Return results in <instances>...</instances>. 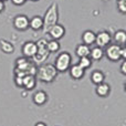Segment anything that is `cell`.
Returning <instances> with one entry per match:
<instances>
[{"label": "cell", "instance_id": "cell-1", "mask_svg": "<svg viewBox=\"0 0 126 126\" xmlns=\"http://www.w3.org/2000/svg\"><path fill=\"white\" fill-rule=\"evenodd\" d=\"M42 20H43V28H42V30L46 33H48L49 30L54 24H57L58 21H59V6H58V3L52 2L47 8L46 12H44L43 17H42Z\"/></svg>", "mask_w": 126, "mask_h": 126}, {"label": "cell", "instance_id": "cell-2", "mask_svg": "<svg viewBox=\"0 0 126 126\" xmlns=\"http://www.w3.org/2000/svg\"><path fill=\"white\" fill-rule=\"evenodd\" d=\"M58 75V71L54 67V65L51 63H46V64L40 65V67L37 70V76L40 81L44 83H51L55 80Z\"/></svg>", "mask_w": 126, "mask_h": 126}, {"label": "cell", "instance_id": "cell-3", "mask_svg": "<svg viewBox=\"0 0 126 126\" xmlns=\"http://www.w3.org/2000/svg\"><path fill=\"white\" fill-rule=\"evenodd\" d=\"M35 44H37L38 51H37V53H35L34 57L32 58L33 62H34L35 64H44L46 60L48 59L49 55H50V52H49L48 47H47L48 41L42 38V39L38 40V41L35 42Z\"/></svg>", "mask_w": 126, "mask_h": 126}, {"label": "cell", "instance_id": "cell-4", "mask_svg": "<svg viewBox=\"0 0 126 126\" xmlns=\"http://www.w3.org/2000/svg\"><path fill=\"white\" fill-rule=\"evenodd\" d=\"M54 67L58 72H65L69 70V67L72 65V57L69 52H61L57 57L54 62Z\"/></svg>", "mask_w": 126, "mask_h": 126}, {"label": "cell", "instance_id": "cell-5", "mask_svg": "<svg viewBox=\"0 0 126 126\" xmlns=\"http://www.w3.org/2000/svg\"><path fill=\"white\" fill-rule=\"evenodd\" d=\"M121 49L122 47L118 44H109L106 47V50L104 51V54L106 55V58L112 62H117L121 60Z\"/></svg>", "mask_w": 126, "mask_h": 126}, {"label": "cell", "instance_id": "cell-6", "mask_svg": "<svg viewBox=\"0 0 126 126\" xmlns=\"http://www.w3.org/2000/svg\"><path fill=\"white\" fill-rule=\"evenodd\" d=\"M112 41V35L107 31H100L98 33H95V42L96 47L100 48H105L109 44H111Z\"/></svg>", "mask_w": 126, "mask_h": 126}, {"label": "cell", "instance_id": "cell-7", "mask_svg": "<svg viewBox=\"0 0 126 126\" xmlns=\"http://www.w3.org/2000/svg\"><path fill=\"white\" fill-rule=\"evenodd\" d=\"M12 23L18 31H26L29 29V18L26 15H18L13 18Z\"/></svg>", "mask_w": 126, "mask_h": 126}, {"label": "cell", "instance_id": "cell-8", "mask_svg": "<svg viewBox=\"0 0 126 126\" xmlns=\"http://www.w3.org/2000/svg\"><path fill=\"white\" fill-rule=\"evenodd\" d=\"M37 51H38L37 44L33 41H27L26 43L22 46V54H23V57L27 58V59H30V58L32 59L35 55Z\"/></svg>", "mask_w": 126, "mask_h": 126}, {"label": "cell", "instance_id": "cell-9", "mask_svg": "<svg viewBox=\"0 0 126 126\" xmlns=\"http://www.w3.org/2000/svg\"><path fill=\"white\" fill-rule=\"evenodd\" d=\"M48 34L50 35L53 40H58V41H59L60 39H62V38L65 35V28H64V26H62V24H60V23L54 24V26H53L52 28L49 30Z\"/></svg>", "mask_w": 126, "mask_h": 126}, {"label": "cell", "instance_id": "cell-10", "mask_svg": "<svg viewBox=\"0 0 126 126\" xmlns=\"http://www.w3.org/2000/svg\"><path fill=\"white\" fill-rule=\"evenodd\" d=\"M29 28L33 31H40L43 28V20L41 16H33L31 19H29Z\"/></svg>", "mask_w": 126, "mask_h": 126}, {"label": "cell", "instance_id": "cell-11", "mask_svg": "<svg viewBox=\"0 0 126 126\" xmlns=\"http://www.w3.org/2000/svg\"><path fill=\"white\" fill-rule=\"evenodd\" d=\"M70 70V75H71L72 79L74 80H80L84 76V73H85V70L82 69L79 64H73L69 67Z\"/></svg>", "mask_w": 126, "mask_h": 126}, {"label": "cell", "instance_id": "cell-12", "mask_svg": "<svg viewBox=\"0 0 126 126\" xmlns=\"http://www.w3.org/2000/svg\"><path fill=\"white\" fill-rule=\"evenodd\" d=\"M95 42V32L92 30H85L82 33V43L86 46H91Z\"/></svg>", "mask_w": 126, "mask_h": 126}, {"label": "cell", "instance_id": "cell-13", "mask_svg": "<svg viewBox=\"0 0 126 126\" xmlns=\"http://www.w3.org/2000/svg\"><path fill=\"white\" fill-rule=\"evenodd\" d=\"M37 84V79L34 75H26L23 76V81H22V86L26 87V90L30 91L33 90Z\"/></svg>", "mask_w": 126, "mask_h": 126}, {"label": "cell", "instance_id": "cell-14", "mask_svg": "<svg viewBox=\"0 0 126 126\" xmlns=\"http://www.w3.org/2000/svg\"><path fill=\"white\" fill-rule=\"evenodd\" d=\"M111 92V87L107 83H100V84L96 85V94L101 97H106L107 95Z\"/></svg>", "mask_w": 126, "mask_h": 126}, {"label": "cell", "instance_id": "cell-15", "mask_svg": "<svg viewBox=\"0 0 126 126\" xmlns=\"http://www.w3.org/2000/svg\"><path fill=\"white\" fill-rule=\"evenodd\" d=\"M90 51H91V48L90 46H86L84 43H81L76 47L75 49V54L78 55L79 58H83V57H90Z\"/></svg>", "mask_w": 126, "mask_h": 126}, {"label": "cell", "instance_id": "cell-16", "mask_svg": "<svg viewBox=\"0 0 126 126\" xmlns=\"http://www.w3.org/2000/svg\"><path fill=\"white\" fill-rule=\"evenodd\" d=\"M113 39H114V41H115L116 44L123 47L126 43V32H125V30H122V29H121V30H117L115 33H114Z\"/></svg>", "mask_w": 126, "mask_h": 126}, {"label": "cell", "instance_id": "cell-17", "mask_svg": "<svg viewBox=\"0 0 126 126\" xmlns=\"http://www.w3.org/2000/svg\"><path fill=\"white\" fill-rule=\"evenodd\" d=\"M47 100H48V95L43 91H38L33 95V102L37 105H43L47 102Z\"/></svg>", "mask_w": 126, "mask_h": 126}, {"label": "cell", "instance_id": "cell-18", "mask_svg": "<svg viewBox=\"0 0 126 126\" xmlns=\"http://www.w3.org/2000/svg\"><path fill=\"white\" fill-rule=\"evenodd\" d=\"M90 55H91L92 60L100 61V60H102V58L104 57V50H103V48H100V47H94V48L91 49V51H90Z\"/></svg>", "mask_w": 126, "mask_h": 126}, {"label": "cell", "instance_id": "cell-19", "mask_svg": "<svg viewBox=\"0 0 126 126\" xmlns=\"http://www.w3.org/2000/svg\"><path fill=\"white\" fill-rule=\"evenodd\" d=\"M0 49H1L2 52L7 53V54H10V53L15 52V46L11 42L3 40V39L0 40Z\"/></svg>", "mask_w": 126, "mask_h": 126}, {"label": "cell", "instance_id": "cell-20", "mask_svg": "<svg viewBox=\"0 0 126 126\" xmlns=\"http://www.w3.org/2000/svg\"><path fill=\"white\" fill-rule=\"evenodd\" d=\"M105 80V75L104 73H103L102 71H98V70H96V71H94L93 73L91 74V81L94 83V84H100V83H103Z\"/></svg>", "mask_w": 126, "mask_h": 126}, {"label": "cell", "instance_id": "cell-21", "mask_svg": "<svg viewBox=\"0 0 126 126\" xmlns=\"http://www.w3.org/2000/svg\"><path fill=\"white\" fill-rule=\"evenodd\" d=\"M47 47H48V50L50 53H54V52H58V51L60 50V43L58 40H50V41H48V44H47Z\"/></svg>", "mask_w": 126, "mask_h": 126}, {"label": "cell", "instance_id": "cell-22", "mask_svg": "<svg viewBox=\"0 0 126 126\" xmlns=\"http://www.w3.org/2000/svg\"><path fill=\"white\" fill-rule=\"evenodd\" d=\"M79 65H80L82 69L86 70L89 69L90 66L92 65V59L90 57H83V58H80V60H79Z\"/></svg>", "mask_w": 126, "mask_h": 126}, {"label": "cell", "instance_id": "cell-23", "mask_svg": "<svg viewBox=\"0 0 126 126\" xmlns=\"http://www.w3.org/2000/svg\"><path fill=\"white\" fill-rule=\"evenodd\" d=\"M117 10L121 13H126V0H117Z\"/></svg>", "mask_w": 126, "mask_h": 126}, {"label": "cell", "instance_id": "cell-24", "mask_svg": "<svg viewBox=\"0 0 126 126\" xmlns=\"http://www.w3.org/2000/svg\"><path fill=\"white\" fill-rule=\"evenodd\" d=\"M27 1H28V0H11V2H12L15 6H23Z\"/></svg>", "mask_w": 126, "mask_h": 126}, {"label": "cell", "instance_id": "cell-25", "mask_svg": "<svg viewBox=\"0 0 126 126\" xmlns=\"http://www.w3.org/2000/svg\"><path fill=\"white\" fill-rule=\"evenodd\" d=\"M22 81L23 78H20V76H15V83L17 86H22Z\"/></svg>", "mask_w": 126, "mask_h": 126}, {"label": "cell", "instance_id": "cell-26", "mask_svg": "<svg viewBox=\"0 0 126 126\" xmlns=\"http://www.w3.org/2000/svg\"><path fill=\"white\" fill-rule=\"evenodd\" d=\"M121 72L123 75H126V60H123L122 64H121Z\"/></svg>", "mask_w": 126, "mask_h": 126}, {"label": "cell", "instance_id": "cell-27", "mask_svg": "<svg viewBox=\"0 0 126 126\" xmlns=\"http://www.w3.org/2000/svg\"><path fill=\"white\" fill-rule=\"evenodd\" d=\"M121 59L126 60V48L125 47H122V49H121Z\"/></svg>", "mask_w": 126, "mask_h": 126}, {"label": "cell", "instance_id": "cell-28", "mask_svg": "<svg viewBox=\"0 0 126 126\" xmlns=\"http://www.w3.org/2000/svg\"><path fill=\"white\" fill-rule=\"evenodd\" d=\"M4 8H6V4H4V2L0 0V13H1L2 11L4 10Z\"/></svg>", "mask_w": 126, "mask_h": 126}, {"label": "cell", "instance_id": "cell-29", "mask_svg": "<svg viewBox=\"0 0 126 126\" xmlns=\"http://www.w3.org/2000/svg\"><path fill=\"white\" fill-rule=\"evenodd\" d=\"M35 126H47V125H46V124H44V123L40 122V123H37V124H35Z\"/></svg>", "mask_w": 126, "mask_h": 126}, {"label": "cell", "instance_id": "cell-30", "mask_svg": "<svg viewBox=\"0 0 126 126\" xmlns=\"http://www.w3.org/2000/svg\"><path fill=\"white\" fill-rule=\"evenodd\" d=\"M30 1H33V2H37V1H40V0H30Z\"/></svg>", "mask_w": 126, "mask_h": 126}, {"label": "cell", "instance_id": "cell-31", "mask_svg": "<svg viewBox=\"0 0 126 126\" xmlns=\"http://www.w3.org/2000/svg\"><path fill=\"white\" fill-rule=\"evenodd\" d=\"M1 1H3V2H6V1H8V0H1Z\"/></svg>", "mask_w": 126, "mask_h": 126}]
</instances>
